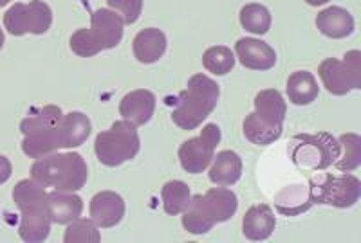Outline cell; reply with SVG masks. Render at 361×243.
Listing matches in <instances>:
<instances>
[{
  "mask_svg": "<svg viewBox=\"0 0 361 243\" xmlns=\"http://www.w3.org/2000/svg\"><path fill=\"white\" fill-rule=\"evenodd\" d=\"M92 132L90 119L82 112H69L56 124L27 133L22 140V152L29 159H42L63 148H78Z\"/></svg>",
  "mask_w": 361,
  "mask_h": 243,
  "instance_id": "1",
  "label": "cell"
},
{
  "mask_svg": "<svg viewBox=\"0 0 361 243\" xmlns=\"http://www.w3.org/2000/svg\"><path fill=\"white\" fill-rule=\"evenodd\" d=\"M13 200L20 209V238L31 243H40L49 238L53 218L47 207V191L44 185L33 178H24L15 185Z\"/></svg>",
  "mask_w": 361,
  "mask_h": 243,
  "instance_id": "2",
  "label": "cell"
},
{
  "mask_svg": "<svg viewBox=\"0 0 361 243\" xmlns=\"http://www.w3.org/2000/svg\"><path fill=\"white\" fill-rule=\"evenodd\" d=\"M238 198L228 188H212L204 195H195L183 211V227L190 235H206L215 223L228 222L237 213Z\"/></svg>",
  "mask_w": 361,
  "mask_h": 243,
  "instance_id": "3",
  "label": "cell"
},
{
  "mask_svg": "<svg viewBox=\"0 0 361 243\" xmlns=\"http://www.w3.org/2000/svg\"><path fill=\"white\" fill-rule=\"evenodd\" d=\"M219 96L221 88L214 79L204 74L192 76L185 91L177 96L176 108L170 117L180 130H195L215 110Z\"/></svg>",
  "mask_w": 361,
  "mask_h": 243,
  "instance_id": "4",
  "label": "cell"
},
{
  "mask_svg": "<svg viewBox=\"0 0 361 243\" xmlns=\"http://www.w3.org/2000/svg\"><path fill=\"white\" fill-rule=\"evenodd\" d=\"M288 105L275 88L260 91L255 96V112L244 119V136L257 146H269L280 139Z\"/></svg>",
  "mask_w": 361,
  "mask_h": 243,
  "instance_id": "5",
  "label": "cell"
},
{
  "mask_svg": "<svg viewBox=\"0 0 361 243\" xmlns=\"http://www.w3.org/2000/svg\"><path fill=\"white\" fill-rule=\"evenodd\" d=\"M31 178L56 191H80L87 184L89 168L80 153H51L31 166Z\"/></svg>",
  "mask_w": 361,
  "mask_h": 243,
  "instance_id": "6",
  "label": "cell"
},
{
  "mask_svg": "<svg viewBox=\"0 0 361 243\" xmlns=\"http://www.w3.org/2000/svg\"><path fill=\"white\" fill-rule=\"evenodd\" d=\"M90 29H78L69 40L71 51L80 58H90L105 49H114L123 38L125 22L112 9H96L90 15Z\"/></svg>",
  "mask_w": 361,
  "mask_h": 243,
  "instance_id": "7",
  "label": "cell"
},
{
  "mask_svg": "<svg viewBox=\"0 0 361 243\" xmlns=\"http://www.w3.org/2000/svg\"><path fill=\"white\" fill-rule=\"evenodd\" d=\"M137 126L130 121H116L109 130L99 132L94 140V153L103 166L116 168L132 161L141 148Z\"/></svg>",
  "mask_w": 361,
  "mask_h": 243,
  "instance_id": "8",
  "label": "cell"
},
{
  "mask_svg": "<svg viewBox=\"0 0 361 243\" xmlns=\"http://www.w3.org/2000/svg\"><path fill=\"white\" fill-rule=\"evenodd\" d=\"M309 195H311V202L325 204V206L340 207L347 209L353 207L361 197V182L354 175H322L318 178H311L309 182Z\"/></svg>",
  "mask_w": 361,
  "mask_h": 243,
  "instance_id": "9",
  "label": "cell"
},
{
  "mask_svg": "<svg viewBox=\"0 0 361 243\" xmlns=\"http://www.w3.org/2000/svg\"><path fill=\"white\" fill-rule=\"evenodd\" d=\"M318 76L329 94L345 96L361 88V53L349 51L343 60L327 58L318 67Z\"/></svg>",
  "mask_w": 361,
  "mask_h": 243,
  "instance_id": "10",
  "label": "cell"
},
{
  "mask_svg": "<svg viewBox=\"0 0 361 243\" xmlns=\"http://www.w3.org/2000/svg\"><path fill=\"white\" fill-rule=\"evenodd\" d=\"M295 143L296 145L291 152L293 162L314 171L334 164L341 152L340 143L327 132L314 133V136L309 133L296 136Z\"/></svg>",
  "mask_w": 361,
  "mask_h": 243,
  "instance_id": "11",
  "label": "cell"
},
{
  "mask_svg": "<svg viewBox=\"0 0 361 243\" xmlns=\"http://www.w3.org/2000/svg\"><path fill=\"white\" fill-rule=\"evenodd\" d=\"M53 24V11L42 0H31L29 4L17 2L6 11L4 27L13 37L24 34H45Z\"/></svg>",
  "mask_w": 361,
  "mask_h": 243,
  "instance_id": "12",
  "label": "cell"
},
{
  "mask_svg": "<svg viewBox=\"0 0 361 243\" xmlns=\"http://www.w3.org/2000/svg\"><path fill=\"white\" fill-rule=\"evenodd\" d=\"M221 128L215 123L202 126L201 136L185 140L179 146V162L186 173H202L214 161L215 148L221 143Z\"/></svg>",
  "mask_w": 361,
  "mask_h": 243,
  "instance_id": "13",
  "label": "cell"
},
{
  "mask_svg": "<svg viewBox=\"0 0 361 243\" xmlns=\"http://www.w3.org/2000/svg\"><path fill=\"white\" fill-rule=\"evenodd\" d=\"M90 220L102 229L118 225L125 216V200L114 191H99L90 198Z\"/></svg>",
  "mask_w": 361,
  "mask_h": 243,
  "instance_id": "14",
  "label": "cell"
},
{
  "mask_svg": "<svg viewBox=\"0 0 361 243\" xmlns=\"http://www.w3.org/2000/svg\"><path fill=\"white\" fill-rule=\"evenodd\" d=\"M235 54L243 67L250 70H269L276 63L275 49L257 38H240L235 44Z\"/></svg>",
  "mask_w": 361,
  "mask_h": 243,
  "instance_id": "15",
  "label": "cell"
},
{
  "mask_svg": "<svg viewBox=\"0 0 361 243\" xmlns=\"http://www.w3.org/2000/svg\"><path fill=\"white\" fill-rule=\"evenodd\" d=\"M156 96L150 91H145V88L132 91L121 99L119 114L123 116L125 121H130L134 126H145L156 112Z\"/></svg>",
  "mask_w": 361,
  "mask_h": 243,
  "instance_id": "16",
  "label": "cell"
},
{
  "mask_svg": "<svg viewBox=\"0 0 361 243\" xmlns=\"http://www.w3.org/2000/svg\"><path fill=\"white\" fill-rule=\"evenodd\" d=\"M276 227L275 213L267 204H259L246 211L243 220V232L251 242H264L273 235Z\"/></svg>",
  "mask_w": 361,
  "mask_h": 243,
  "instance_id": "17",
  "label": "cell"
},
{
  "mask_svg": "<svg viewBox=\"0 0 361 243\" xmlns=\"http://www.w3.org/2000/svg\"><path fill=\"white\" fill-rule=\"evenodd\" d=\"M316 27L327 38H347L354 33V18L347 9L340 6H331L318 13L316 17Z\"/></svg>",
  "mask_w": 361,
  "mask_h": 243,
  "instance_id": "18",
  "label": "cell"
},
{
  "mask_svg": "<svg viewBox=\"0 0 361 243\" xmlns=\"http://www.w3.org/2000/svg\"><path fill=\"white\" fill-rule=\"evenodd\" d=\"M47 207L54 223L67 225L80 218L83 211V200L73 191H51L47 193Z\"/></svg>",
  "mask_w": 361,
  "mask_h": 243,
  "instance_id": "19",
  "label": "cell"
},
{
  "mask_svg": "<svg viewBox=\"0 0 361 243\" xmlns=\"http://www.w3.org/2000/svg\"><path fill=\"white\" fill-rule=\"evenodd\" d=\"M240 175H243V159L238 153L224 150V152L214 155L208 177L215 185L230 188V185L237 184Z\"/></svg>",
  "mask_w": 361,
  "mask_h": 243,
  "instance_id": "20",
  "label": "cell"
},
{
  "mask_svg": "<svg viewBox=\"0 0 361 243\" xmlns=\"http://www.w3.org/2000/svg\"><path fill=\"white\" fill-rule=\"evenodd\" d=\"M132 49L140 63H156L166 51V37L157 27H147L135 34Z\"/></svg>",
  "mask_w": 361,
  "mask_h": 243,
  "instance_id": "21",
  "label": "cell"
},
{
  "mask_svg": "<svg viewBox=\"0 0 361 243\" xmlns=\"http://www.w3.org/2000/svg\"><path fill=\"white\" fill-rule=\"evenodd\" d=\"M288 98L296 107H305L316 101L320 94V87L314 76L309 70H296L288 79Z\"/></svg>",
  "mask_w": 361,
  "mask_h": 243,
  "instance_id": "22",
  "label": "cell"
},
{
  "mask_svg": "<svg viewBox=\"0 0 361 243\" xmlns=\"http://www.w3.org/2000/svg\"><path fill=\"white\" fill-rule=\"evenodd\" d=\"M161 198H163V207L166 214L176 216V214H180L188 207L192 193H190V188L186 182L170 180L163 185Z\"/></svg>",
  "mask_w": 361,
  "mask_h": 243,
  "instance_id": "23",
  "label": "cell"
},
{
  "mask_svg": "<svg viewBox=\"0 0 361 243\" xmlns=\"http://www.w3.org/2000/svg\"><path fill=\"white\" fill-rule=\"evenodd\" d=\"M240 25L253 34H266L271 29V13L262 4H246L240 9Z\"/></svg>",
  "mask_w": 361,
  "mask_h": 243,
  "instance_id": "24",
  "label": "cell"
},
{
  "mask_svg": "<svg viewBox=\"0 0 361 243\" xmlns=\"http://www.w3.org/2000/svg\"><path fill=\"white\" fill-rule=\"evenodd\" d=\"M202 65L212 74L226 76L235 67V54L226 46L209 47L202 54Z\"/></svg>",
  "mask_w": 361,
  "mask_h": 243,
  "instance_id": "25",
  "label": "cell"
},
{
  "mask_svg": "<svg viewBox=\"0 0 361 243\" xmlns=\"http://www.w3.org/2000/svg\"><path fill=\"white\" fill-rule=\"evenodd\" d=\"M280 195L288 197V202L286 200L275 202L276 209L282 214H288V216L305 213L312 206L311 195H309V185H291V188H286Z\"/></svg>",
  "mask_w": 361,
  "mask_h": 243,
  "instance_id": "26",
  "label": "cell"
},
{
  "mask_svg": "<svg viewBox=\"0 0 361 243\" xmlns=\"http://www.w3.org/2000/svg\"><path fill=\"white\" fill-rule=\"evenodd\" d=\"M340 146L343 148V155L338 157L334 166H336L340 171H354L356 168H360L361 164V137L356 133H343L340 137Z\"/></svg>",
  "mask_w": 361,
  "mask_h": 243,
  "instance_id": "27",
  "label": "cell"
},
{
  "mask_svg": "<svg viewBox=\"0 0 361 243\" xmlns=\"http://www.w3.org/2000/svg\"><path fill=\"white\" fill-rule=\"evenodd\" d=\"M99 231L92 220L76 218L71 223H67L63 242L66 243H98Z\"/></svg>",
  "mask_w": 361,
  "mask_h": 243,
  "instance_id": "28",
  "label": "cell"
},
{
  "mask_svg": "<svg viewBox=\"0 0 361 243\" xmlns=\"http://www.w3.org/2000/svg\"><path fill=\"white\" fill-rule=\"evenodd\" d=\"M109 8L119 13L125 24H135L143 11V0H107Z\"/></svg>",
  "mask_w": 361,
  "mask_h": 243,
  "instance_id": "29",
  "label": "cell"
},
{
  "mask_svg": "<svg viewBox=\"0 0 361 243\" xmlns=\"http://www.w3.org/2000/svg\"><path fill=\"white\" fill-rule=\"evenodd\" d=\"M13 173V166L9 162L8 157L0 155V184H4V182L9 180Z\"/></svg>",
  "mask_w": 361,
  "mask_h": 243,
  "instance_id": "30",
  "label": "cell"
},
{
  "mask_svg": "<svg viewBox=\"0 0 361 243\" xmlns=\"http://www.w3.org/2000/svg\"><path fill=\"white\" fill-rule=\"evenodd\" d=\"M305 2H307L309 6H314V8H318V6H324V4H327L329 0H305Z\"/></svg>",
  "mask_w": 361,
  "mask_h": 243,
  "instance_id": "31",
  "label": "cell"
},
{
  "mask_svg": "<svg viewBox=\"0 0 361 243\" xmlns=\"http://www.w3.org/2000/svg\"><path fill=\"white\" fill-rule=\"evenodd\" d=\"M4 47V31H2V27H0V49Z\"/></svg>",
  "mask_w": 361,
  "mask_h": 243,
  "instance_id": "32",
  "label": "cell"
},
{
  "mask_svg": "<svg viewBox=\"0 0 361 243\" xmlns=\"http://www.w3.org/2000/svg\"><path fill=\"white\" fill-rule=\"evenodd\" d=\"M11 0H0V8H4V6H8Z\"/></svg>",
  "mask_w": 361,
  "mask_h": 243,
  "instance_id": "33",
  "label": "cell"
}]
</instances>
